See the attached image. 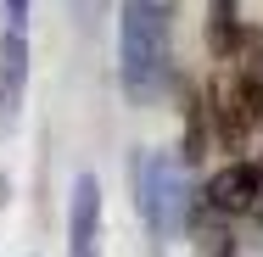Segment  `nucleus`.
<instances>
[{"mask_svg": "<svg viewBox=\"0 0 263 257\" xmlns=\"http://www.w3.org/2000/svg\"><path fill=\"white\" fill-rule=\"evenodd\" d=\"M135 185H140V212H146L152 235H157V241H174V235L185 229V207H191L179 156L146 151L140 162H135Z\"/></svg>", "mask_w": 263, "mask_h": 257, "instance_id": "nucleus-2", "label": "nucleus"}, {"mask_svg": "<svg viewBox=\"0 0 263 257\" xmlns=\"http://www.w3.org/2000/svg\"><path fill=\"white\" fill-rule=\"evenodd\" d=\"M118 78L135 106H152L168 90V6L123 0L118 11Z\"/></svg>", "mask_w": 263, "mask_h": 257, "instance_id": "nucleus-1", "label": "nucleus"}, {"mask_svg": "<svg viewBox=\"0 0 263 257\" xmlns=\"http://www.w3.org/2000/svg\"><path fill=\"white\" fill-rule=\"evenodd\" d=\"M67 257H101V185H96V173H79V185H73Z\"/></svg>", "mask_w": 263, "mask_h": 257, "instance_id": "nucleus-3", "label": "nucleus"}, {"mask_svg": "<svg viewBox=\"0 0 263 257\" xmlns=\"http://www.w3.org/2000/svg\"><path fill=\"white\" fill-rule=\"evenodd\" d=\"M235 34H241L235 0H208V45H213V56H218V62L235 51Z\"/></svg>", "mask_w": 263, "mask_h": 257, "instance_id": "nucleus-6", "label": "nucleus"}, {"mask_svg": "<svg viewBox=\"0 0 263 257\" xmlns=\"http://www.w3.org/2000/svg\"><path fill=\"white\" fill-rule=\"evenodd\" d=\"M213 212H258L263 207V162H230L208 185Z\"/></svg>", "mask_w": 263, "mask_h": 257, "instance_id": "nucleus-4", "label": "nucleus"}, {"mask_svg": "<svg viewBox=\"0 0 263 257\" xmlns=\"http://www.w3.org/2000/svg\"><path fill=\"white\" fill-rule=\"evenodd\" d=\"M6 23L11 28H28V0H6Z\"/></svg>", "mask_w": 263, "mask_h": 257, "instance_id": "nucleus-7", "label": "nucleus"}, {"mask_svg": "<svg viewBox=\"0 0 263 257\" xmlns=\"http://www.w3.org/2000/svg\"><path fill=\"white\" fill-rule=\"evenodd\" d=\"M23 84H28V34L6 23V34H0V129L17 123Z\"/></svg>", "mask_w": 263, "mask_h": 257, "instance_id": "nucleus-5", "label": "nucleus"}]
</instances>
